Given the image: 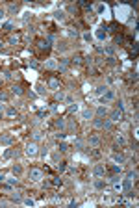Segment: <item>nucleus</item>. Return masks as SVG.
<instances>
[{
    "label": "nucleus",
    "mask_w": 139,
    "mask_h": 208,
    "mask_svg": "<svg viewBox=\"0 0 139 208\" xmlns=\"http://www.w3.org/2000/svg\"><path fill=\"white\" fill-rule=\"evenodd\" d=\"M4 78H6V80H11V78H13V73H11V71H6V73H4Z\"/></svg>",
    "instance_id": "35"
},
{
    "label": "nucleus",
    "mask_w": 139,
    "mask_h": 208,
    "mask_svg": "<svg viewBox=\"0 0 139 208\" xmlns=\"http://www.w3.org/2000/svg\"><path fill=\"white\" fill-rule=\"evenodd\" d=\"M56 98H57V100H63V98H65V93L57 91V93H56Z\"/></svg>",
    "instance_id": "36"
},
{
    "label": "nucleus",
    "mask_w": 139,
    "mask_h": 208,
    "mask_svg": "<svg viewBox=\"0 0 139 208\" xmlns=\"http://www.w3.org/2000/svg\"><path fill=\"white\" fill-rule=\"evenodd\" d=\"M95 113H97V117H104V115L108 113V110H106V106H98Z\"/></svg>",
    "instance_id": "10"
},
{
    "label": "nucleus",
    "mask_w": 139,
    "mask_h": 208,
    "mask_svg": "<svg viewBox=\"0 0 139 208\" xmlns=\"http://www.w3.org/2000/svg\"><path fill=\"white\" fill-rule=\"evenodd\" d=\"M117 143L119 145H124V138H122V136H117Z\"/></svg>",
    "instance_id": "49"
},
{
    "label": "nucleus",
    "mask_w": 139,
    "mask_h": 208,
    "mask_svg": "<svg viewBox=\"0 0 139 208\" xmlns=\"http://www.w3.org/2000/svg\"><path fill=\"white\" fill-rule=\"evenodd\" d=\"M67 149H69V145H67V143H59V150H61V152H65Z\"/></svg>",
    "instance_id": "38"
},
{
    "label": "nucleus",
    "mask_w": 139,
    "mask_h": 208,
    "mask_svg": "<svg viewBox=\"0 0 139 208\" xmlns=\"http://www.w3.org/2000/svg\"><path fill=\"white\" fill-rule=\"evenodd\" d=\"M39 48H41V50H48V48H50V45L46 43V41H39Z\"/></svg>",
    "instance_id": "23"
},
{
    "label": "nucleus",
    "mask_w": 139,
    "mask_h": 208,
    "mask_svg": "<svg viewBox=\"0 0 139 208\" xmlns=\"http://www.w3.org/2000/svg\"><path fill=\"white\" fill-rule=\"evenodd\" d=\"M17 182H19V180H17V178H15V175H13V177H9V178H8V184H11V186H13V184H15V186H17Z\"/></svg>",
    "instance_id": "33"
},
{
    "label": "nucleus",
    "mask_w": 139,
    "mask_h": 208,
    "mask_svg": "<svg viewBox=\"0 0 139 208\" xmlns=\"http://www.w3.org/2000/svg\"><path fill=\"white\" fill-rule=\"evenodd\" d=\"M37 149H39V147H37V143H35V141H32V143L26 145V154H28V156H35L37 152H39Z\"/></svg>",
    "instance_id": "2"
},
{
    "label": "nucleus",
    "mask_w": 139,
    "mask_h": 208,
    "mask_svg": "<svg viewBox=\"0 0 139 208\" xmlns=\"http://www.w3.org/2000/svg\"><path fill=\"white\" fill-rule=\"evenodd\" d=\"M113 52H115V48H113V46H106V54H109V56H111Z\"/></svg>",
    "instance_id": "46"
},
{
    "label": "nucleus",
    "mask_w": 139,
    "mask_h": 208,
    "mask_svg": "<svg viewBox=\"0 0 139 208\" xmlns=\"http://www.w3.org/2000/svg\"><path fill=\"white\" fill-rule=\"evenodd\" d=\"M0 100H2V102H6V100H8V93H4V91L0 93Z\"/></svg>",
    "instance_id": "43"
},
{
    "label": "nucleus",
    "mask_w": 139,
    "mask_h": 208,
    "mask_svg": "<svg viewBox=\"0 0 139 208\" xmlns=\"http://www.w3.org/2000/svg\"><path fill=\"white\" fill-rule=\"evenodd\" d=\"M106 91H108L106 86H98L97 87V95H106Z\"/></svg>",
    "instance_id": "19"
},
{
    "label": "nucleus",
    "mask_w": 139,
    "mask_h": 208,
    "mask_svg": "<svg viewBox=\"0 0 139 208\" xmlns=\"http://www.w3.org/2000/svg\"><path fill=\"white\" fill-rule=\"evenodd\" d=\"M56 138H57V139H65V134H63V132H57Z\"/></svg>",
    "instance_id": "50"
},
{
    "label": "nucleus",
    "mask_w": 139,
    "mask_h": 208,
    "mask_svg": "<svg viewBox=\"0 0 139 208\" xmlns=\"http://www.w3.org/2000/svg\"><path fill=\"white\" fill-rule=\"evenodd\" d=\"M45 69H57V61L56 60H48L45 63Z\"/></svg>",
    "instance_id": "9"
},
{
    "label": "nucleus",
    "mask_w": 139,
    "mask_h": 208,
    "mask_svg": "<svg viewBox=\"0 0 139 208\" xmlns=\"http://www.w3.org/2000/svg\"><path fill=\"white\" fill-rule=\"evenodd\" d=\"M126 178H130V180H135V178H137V171H130V173L126 175Z\"/></svg>",
    "instance_id": "27"
},
{
    "label": "nucleus",
    "mask_w": 139,
    "mask_h": 208,
    "mask_svg": "<svg viewBox=\"0 0 139 208\" xmlns=\"http://www.w3.org/2000/svg\"><path fill=\"white\" fill-rule=\"evenodd\" d=\"M84 39L85 41H91V34H84Z\"/></svg>",
    "instance_id": "54"
},
{
    "label": "nucleus",
    "mask_w": 139,
    "mask_h": 208,
    "mask_svg": "<svg viewBox=\"0 0 139 208\" xmlns=\"http://www.w3.org/2000/svg\"><path fill=\"white\" fill-rule=\"evenodd\" d=\"M102 123H104V121H102V117H97V119L93 121V125L97 126V128H102Z\"/></svg>",
    "instance_id": "21"
},
{
    "label": "nucleus",
    "mask_w": 139,
    "mask_h": 208,
    "mask_svg": "<svg viewBox=\"0 0 139 208\" xmlns=\"http://www.w3.org/2000/svg\"><path fill=\"white\" fill-rule=\"evenodd\" d=\"M69 35H73V37H78V30H73V28H71V30H69Z\"/></svg>",
    "instance_id": "45"
},
{
    "label": "nucleus",
    "mask_w": 139,
    "mask_h": 208,
    "mask_svg": "<svg viewBox=\"0 0 139 208\" xmlns=\"http://www.w3.org/2000/svg\"><path fill=\"white\" fill-rule=\"evenodd\" d=\"M109 121L111 123H119V121H122V112H119V110H115L109 113Z\"/></svg>",
    "instance_id": "3"
},
{
    "label": "nucleus",
    "mask_w": 139,
    "mask_h": 208,
    "mask_svg": "<svg viewBox=\"0 0 139 208\" xmlns=\"http://www.w3.org/2000/svg\"><path fill=\"white\" fill-rule=\"evenodd\" d=\"M30 67H32V69H37L39 65H37V61H30Z\"/></svg>",
    "instance_id": "53"
},
{
    "label": "nucleus",
    "mask_w": 139,
    "mask_h": 208,
    "mask_svg": "<svg viewBox=\"0 0 139 208\" xmlns=\"http://www.w3.org/2000/svg\"><path fill=\"white\" fill-rule=\"evenodd\" d=\"M104 30H106V26H102V28L97 32V37H98V39H106V32H104Z\"/></svg>",
    "instance_id": "15"
},
{
    "label": "nucleus",
    "mask_w": 139,
    "mask_h": 208,
    "mask_svg": "<svg viewBox=\"0 0 139 208\" xmlns=\"http://www.w3.org/2000/svg\"><path fill=\"white\" fill-rule=\"evenodd\" d=\"M67 11H69V13H76V8L74 6H69V8H67Z\"/></svg>",
    "instance_id": "51"
},
{
    "label": "nucleus",
    "mask_w": 139,
    "mask_h": 208,
    "mask_svg": "<svg viewBox=\"0 0 139 208\" xmlns=\"http://www.w3.org/2000/svg\"><path fill=\"white\" fill-rule=\"evenodd\" d=\"M9 11H11V13H17V11H19V6H17V4H11V6H9Z\"/></svg>",
    "instance_id": "34"
},
{
    "label": "nucleus",
    "mask_w": 139,
    "mask_h": 208,
    "mask_svg": "<svg viewBox=\"0 0 139 208\" xmlns=\"http://www.w3.org/2000/svg\"><path fill=\"white\" fill-rule=\"evenodd\" d=\"M57 50L65 52V50H67V45H63V43H57Z\"/></svg>",
    "instance_id": "39"
},
{
    "label": "nucleus",
    "mask_w": 139,
    "mask_h": 208,
    "mask_svg": "<svg viewBox=\"0 0 139 208\" xmlns=\"http://www.w3.org/2000/svg\"><path fill=\"white\" fill-rule=\"evenodd\" d=\"M6 115H8V117H17V110H15V108H8V110H6Z\"/></svg>",
    "instance_id": "17"
},
{
    "label": "nucleus",
    "mask_w": 139,
    "mask_h": 208,
    "mask_svg": "<svg viewBox=\"0 0 139 208\" xmlns=\"http://www.w3.org/2000/svg\"><path fill=\"white\" fill-rule=\"evenodd\" d=\"M4 178H6V177H4V175H0V182H2V180H4Z\"/></svg>",
    "instance_id": "55"
},
{
    "label": "nucleus",
    "mask_w": 139,
    "mask_h": 208,
    "mask_svg": "<svg viewBox=\"0 0 139 208\" xmlns=\"http://www.w3.org/2000/svg\"><path fill=\"white\" fill-rule=\"evenodd\" d=\"M82 60H84L82 56H74V58L71 60V61H73V63H76V65H82Z\"/></svg>",
    "instance_id": "25"
},
{
    "label": "nucleus",
    "mask_w": 139,
    "mask_h": 208,
    "mask_svg": "<svg viewBox=\"0 0 139 208\" xmlns=\"http://www.w3.org/2000/svg\"><path fill=\"white\" fill-rule=\"evenodd\" d=\"M22 202H24L26 206H33L35 202H33V199H30V197H26V199H22Z\"/></svg>",
    "instance_id": "28"
},
{
    "label": "nucleus",
    "mask_w": 139,
    "mask_h": 208,
    "mask_svg": "<svg viewBox=\"0 0 139 208\" xmlns=\"http://www.w3.org/2000/svg\"><path fill=\"white\" fill-rule=\"evenodd\" d=\"M102 128H104V130H108V132H109V130H111V128H113V123H111V121H109V119H104V123H102Z\"/></svg>",
    "instance_id": "12"
},
{
    "label": "nucleus",
    "mask_w": 139,
    "mask_h": 208,
    "mask_svg": "<svg viewBox=\"0 0 139 208\" xmlns=\"http://www.w3.org/2000/svg\"><path fill=\"white\" fill-rule=\"evenodd\" d=\"M100 143H102V139H100L98 136H91V138H89V147L97 149V147H100Z\"/></svg>",
    "instance_id": "6"
},
{
    "label": "nucleus",
    "mask_w": 139,
    "mask_h": 208,
    "mask_svg": "<svg viewBox=\"0 0 139 208\" xmlns=\"http://www.w3.org/2000/svg\"><path fill=\"white\" fill-rule=\"evenodd\" d=\"M11 171H13V175L17 177V175H21V173H22V167L17 164V165H13V169H11Z\"/></svg>",
    "instance_id": "20"
},
{
    "label": "nucleus",
    "mask_w": 139,
    "mask_h": 208,
    "mask_svg": "<svg viewBox=\"0 0 139 208\" xmlns=\"http://www.w3.org/2000/svg\"><path fill=\"white\" fill-rule=\"evenodd\" d=\"M93 175L95 177H104V175H106V167H104V165H95V169H93Z\"/></svg>",
    "instance_id": "4"
},
{
    "label": "nucleus",
    "mask_w": 139,
    "mask_h": 208,
    "mask_svg": "<svg viewBox=\"0 0 139 208\" xmlns=\"http://www.w3.org/2000/svg\"><path fill=\"white\" fill-rule=\"evenodd\" d=\"M65 169H67V165H65V162H59V164H57V171H59V173H63Z\"/></svg>",
    "instance_id": "29"
},
{
    "label": "nucleus",
    "mask_w": 139,
    "mask_h": 208,
    "mask_svg": "<svg viewBox=\"0 0 139 208\" xmlns=\"http://www.w3.org/2000/svg\"><path fill=\"white\" fill-rule=\"evenodd\" d=\"M59 63H61V67H69L71 60H69V58H61V60H59Z\"/></svg>",
    "instance_id": "26"
},
{
    "label": "nucleus",
    "mask_w": 139,
    "mask_h": 208,
    "mask_svg": "<svg viewBox=\"0 0 139 208\" xmlns=\"http://www.w3.org/2000/svg\"><path fill=\"white\" fill-rule=\"evenodd\" d=\"M4 17H6V9L0 8V19H4Z\"/></svg>",
    "instance_id": "52"
},
{
    "label": "nucleus",
    "mask_w": 139,
    "mask_h": 208,
    "mask_svg": "<svg viewBox=\"0 0 139 208\" xmlns=\"http://www.w3.org/2000/svg\"><path fill=\"white\" fill-rule=\"evenodd\" d=\"M52 184H54V186H59V184H61V178H59V177H54V180H52Z\"/></svg>",
    "instance_id": "40"
},
{
    "label": "nucleus",
    "mask_w": 139,
    "mask_h": 208,
    "mask_svg": "<svg viewBox=\"0 0 139 208\" xmlns=\"http://www.w3.org/2000/svg\"><path fill=\"white\" fill-rule=\"evenodd\" d=\"M56 126H57V128H63V126H65V121H63V119H56Z\"/></svg>",
    "instance_id": "32"
},
{
    "label": "nucleus",
    "mask_w": 139,
    "mask_h": 208,
    "mask_svg": "<svg viewBox=\"0 0 139 208\" xmlns=\"http://www.w3.org/2000/svg\"><path fill=\"white\" fill-rule=\"evenodd\" d=\"M28 177H30V180L37 182V180H41V178H43V171H41L39 167H32L30 171H28Z\"/></svg>",
    "instance_id": "1"
},
{
    "label": "nucleus",
    "mask_w": 139,
    "mask_h": 208,
    "mask_svg": "<svg viewBox=\"0 0 139 208\" xmlns=\"http://www.w3.org/2000/svg\"><path fill=\"white\" fill-rule=\"evenodd\" d=\"M95 188H97V190H104V186H106V184H104L102 180H95V184H93Z\"/></svg>",
    "instance_id": "22"
},
{
    "label": "nucleus",
    "mask_w": 139,
    "mask_h": 208,
    "mask_svg": "<svg viewBox=\"0 0 139 208\" xmlns=\"http://www.w3.org/2000/svg\"><path fill=\"white\" fill-rule=\"evenodd\" d=\"M48 87H50V89H57V87H59V80H57L56 76L50 78V80H48Z\"/></svg>",
    "instance_id": "7"
},
{
    "label": "nucleus",
    "mask_w": 139,
    "mask_h": 208,
    "mask_svg": "<svg viewBox=\"0 0 139 208\" xmlns=\"http://www.w3.org/2000/svg\"><path fill=\"white\" fill-rule=\"evenodd\" d=\"M74 147L78 149V150H82V149H84V141H82V139H76V141H74Z\"/></svg>",
    "instance_id": "24"
},
{
    "label": "nucleus",
    "mask_w": 139,
    "mask_h": 208,
    "mask_svg": "<svg viewBox=\"0 0 139 208\" xmlns=\"http://www.w3.org/2000/svg\"><path fill=\"white\" fill-rule=\"evenodd\" d=\"M35 89H37V93H39V95H45V93H46V89H45V86H43V84H37Z\"/></svg>",
    "instance_id": "18"
},
{
    "label": "nucleus",
    "mask_w": 139,
    "mask_h": 208,
    "mask_svg": "<svg viewBox=\"0 0 139 208\" xmlns=\"http://www.w3.org/2000/svg\"><path fill=\"white\" fill-rule=\"evenodd\" d=\"M113 162H115V164H119V165H121V164H124V156H122V154H117V152H115V154H113Z\"/></svg>",
    "instance_id": "11"
},
{
    "label": "nucleus",
    "mask_w": 139,
    "mask_h": 208,
    "mask_svg": "<svg viewBox=\"0 0 139 208\" xmlns=\"http://www.w3.org/2000/svg\"><path fill=\"white\" fill-rule=\"evenodd\" d=\"M57 73H59V74H65V73H67V67H61V65H57Z\"/></svg>",
    "instance_id": "37"
},
{
    "label": "nucleus",
    "mask_w": 139,
    "mask_h": 208,
    "mask_svg": "<svg viewBox=\"0 0 139 208\" xmlns=\"http://www.w3.org/2000/svg\"><path fill=\"white\" fill-rule=\"evenodd\" d=\"M108 63H109V65H115L117 61H115V58H113V56H109V58H108Z\"/></svg>",
    "instance_id": "48"
},
{
    "label": "nucleus",
    "mask_w": 139,
    "mask_h": 208,
    "mask_svg": "<svg viewBox=\"0 0 139 208\" xmlns=\"http://www.w3.org/2000/svg\"><path fill=\"white\" fill-rule=\"evenodd\" d=\"M0 143L2 145H11L13 143V136L11 134H2L0 136Z\"/></svg>",
    "instance_id": "5"
},
{
    "label": "nucleus",
    "mask_w": 139,
    "mask_h": 208,
    "mask_svg": "<svg viewBox=\"0 0 139 208\" xmlns=\"http://www.w3.org/2000/svg\"><path fill=\"white\" fill-rule=\"evenodd\" d=\"M11 93H13V95H19V97H21L24 91H22V87H21V86H13V87H11Z\"/></svg>",
    "instance_id": "14"
},
{
    "label": "nucleus",
    "mask_w": 139,
    "mask_h": 208,
    "mask_svg": "<svg viewBox=\"0 0 139 208\" xmlns=\"http://www.w3.org/2000/svg\"><path fill=\"white\" fill-rule=\"evenodd\" d=\"M11 156H17V152H13V150H6V158H11Z\"/></svg>",
    "instance_id": "47"
},
{
    "label": "nucleus",
    "mask_w": 139,
    "mask_h": 208,
    "mask_svg": "<svg viewBox=\"0 0 139 208\" xmlns=\"http://www.w3.org/2000/svg\"><path fill=\"white\" fill-rule=\"evenodd\" d=\"M19 43V37H9V45H17Z\"/></svg>",
    "instance_id": "41"
},
{
    "label": "nucleus",
    "mask_w": 139,
    "mask_h": 208,
    "mask_svg": "<svg viewBox=\"0 0 139 208\" xmlns=\"http://www.w3.org/2000/svg\"><path fill=\"white\" fill-rule=\"evenodd\" d=\"M82 117H84V119H91V117H93V112H89V110H85V112L82 113Z\"/></svg>",
    "instance_id": "31"
},
{
    "label": "nucleus",
    "mask_w": 139,
    "mask_h": 208,
    "mask_svg": "<svg viewBox=\"0 0 139 208\" xmlns=\"http://www.w3.org/2000/svg\"><path fill=\"white\" fill-rule=\"evenodd\" d=\"M11 28H13V24H11V22H6V24H4V30H6V32H9Z\"/></svg>",
    "instance_id": "44"
},
{
    "label": "nucleus",
    "mask_w": 139,
    "mask_h": 208,
    "mask_svg": "<svg viewBox=\"0 0 139 208\" xmlns=\"http://www.w3.org/2000/svg\"><path fill=\"white\" fill-rule=\"evenodd\" d=\"M54 17L57 19V21H65V11H61V9H57V11H54Z\"/></svg>",
    "instance_id": "13"
},
{
    "label": "nucleus",
    "mask_w": 139,
    "mask_h": 208,
    "mask_svg": "<svg viewBox=\"0 0 139 208\" xmlns=\"http://www.w3.org/2000/svg\"><path fill=\"white\" fill-rule=\"evenodd\" d=\"M0 119H2V112H0Z\"/></svg>",
    "instance_id": "56"
},
{
    "label": "nucleus",
    "mask_w": 139,
    "mask_h": 208,
    "mask_svg": "<svg viewBox=\"0 0 139 208\" xmlns=\"http://www.w3.org/2000/svg\"><path fill=\"white\" fill-rule=\"evenodd\" d=\"M11 201H13V202H22V193H21V191L11 193Z\"/></svg>",
    "instance_id": "8"
},
{
    "label": "nucleus",
    "mask_w": 139,
    "mask_h": 208,
    "mask_svg": "<svg viewBox=\"0 0 139 208\" xmlns=\"http://www.w3.org/2000/svg\"><path fill=\"white\" fill-rule=\"evenodd\" d=\"M111 171H113V173H117V175H121V173H122V167H121V165H113Z\"/></svg>",
    "instance_id": "30"
},
{
    "label": "nucleus",
    "mask_w": 139,
    "mask_h": 208,
    "mask_svg": "<svg viewBox=\"0 0 139 208\" xmlns=\"http://www.w3.org/2000/svg\"><path fill=\"white\" fill-rule=\"evenodd\" d=\"M109 182H111V184H117V182H121V177H119L117 173H113L111 177H109Z\"/></svg>",
    "instance_id": "16"
},
{
    "label": "nucleus",
    "mask_w": 139,
    "mask_h": 208,
    "mask_svg": "<svg viewBox=\"0 0 139 208\" xmlns=\"http://www.w3.org/2000/svg\"><path fill=\"white\" fill-rule=\"evenodd\" d=\"M115 45H122V35H117V37H115Z\"/></svg>",
    "instance_id": "42"
}]
</instances>
